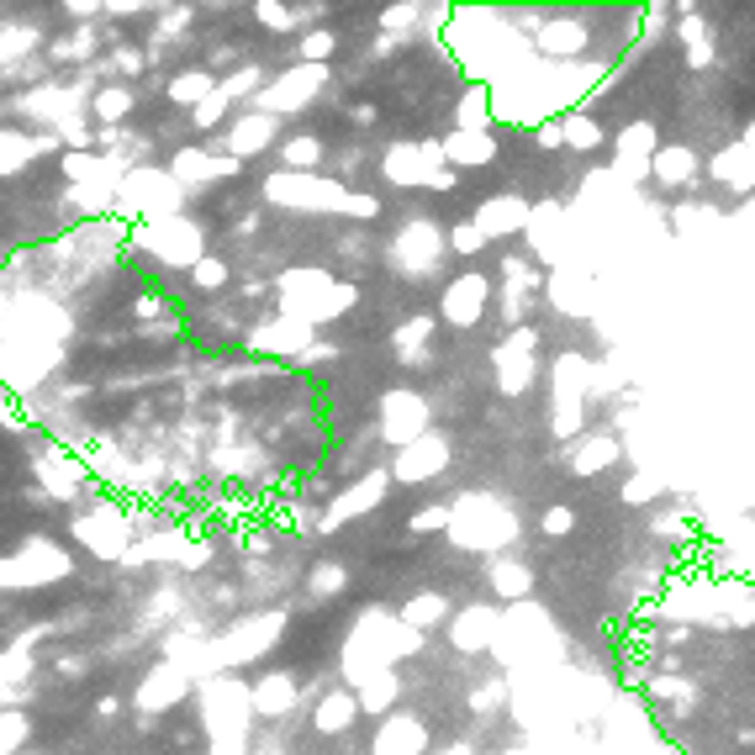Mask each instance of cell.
I'll return each mask as SVG.
<instances>
[{
	"label": "cell",
	"mask_w": 755,
	"mask_h": 755,
	"mask_svg": "<svg viewBox=\"0 0 755 755\" xmlns=\"http://www.w3.org/2000/svg\"><path fill=\"white\" fill-rule=\"evenodd\" d=\"M280 297H286V317H297V323H328L344 306H355V286H333L323 270H306V275H286L280 280Z\"/></svg>",
	"instance_id": "obj_1"
},
{
	"label": "cell",
	"mask_w": 755,
	"mask_h": 755,
	"mask_svg": "<svg viewBox=\"0 0 755 755\" xmlns=\"http://www.w3.org/2000/svg\"><path fill=\"white\" fill-rule=\"evenodd\" d=\"M450 534L465 549H502V544H513L518 518L497 508L491 497H465L460 508H450Z\"/></svg>",
	"instance_id": "obj_2"
},
{
	"label": "cell",
	"mask_w": 755,
	"mask_h": 755,
	"mask_svg": "<svg viewBox=\"0 0 755 755\" xmlns=\"http://www.w3.org/2000/svg\"><path fill=\"white\" fill-rule=\"evenodd\" d=\"M381 170L392 175L396 185H433V190H454V170H444V153L439 143H396Z\"/></svg>",
	"instance_id": "obj_3"
},
{
	"label": "cell",
	"mask_w": 755,
	"mask_h": 755,
	"mask_svg": "<svg viewBox=\"0 0 755 755\" xmlns=\"http://www.w3.org/2000/svg\"><path fill=\"white\" fill-rule=\"evenodd\" d=\"M265 196H270L275 207H312V212H344V201H349V190H338L333 181H317V175H275L265 185Z\"/></svg>",
	"instance_id": "obj_4"
},
{
	"label": "cell",
	"mask_w": 755,
	"mask_h": 755,
	"mask_svg": "<svg viewBox=\"0 0 755 755\" xmlns=\"http://www.w3.org/2000/svg\"><path fill=\"white\" fill-rule=\"evenodd\" d=\"M534 344H539V333L528 328V323H518V328L508 333V344L497 349V386H502V396H523L534 386V375H539Z\"/></svg>",
	"instance_id": "obj_5"
},
{
	"label": "cell",
	"mask_w": 755,
	"mask_h": 755,
	"mask_svg": "<svg viewBox=\"0 0 755 755\" xmlns=\"http://www.w3.org/2000/svg\"><path fill=\"white\" fill-rule=\"evenodd\" d=\"M138 243H143L149 254H159V259H170V265H196V259H201V228H196V222H181V217H159V222H149V228L138 233Z\"/></svg>",
	"instance_id": "obj_6"
},
{
	"label": "cell",
	"mask_w": 755,
	"mask_h": 755,
	"mask_svg": "<svg viewBox=\"0 0 755 755\" xmlns=\"http://www.w3.org/2000/svg\"><path fill=\"white\" fill-rule=\"evenodd\" d=\"M428 428V402L418 392H392L381 402V433L392 439L396 450H407L413 439H423Z\"/></svg>",
	"instance_id": "obj_7"
},
{
	"label": "cell",
	"mask_w": 755,
	"mask_h": 755,
	"mask_svg": "<svg viewBox=\"0 0 755 755\" xmlns=\"http://www.w3.org/2000/svg\"><path fill=\"white\" fill-rule=\"evenodd\" d=\"M444 465H450V444H444L439 433H423V439H413V444L392 460V476H386V481H402V486L433 481Z\"/></svg>",
	"instance_id": "obj_8"
},
{
	"label": "cell",
	"mask_w": 755,
	"mask_h": 755,
	"mask_svg": "<svg viewBox=\"0 0 755 755\" xmlns=\"http://www.w3.org/2000/svg\"><path fill=\"white\" fill-rule=\"evenodd\" d=\"M392 259L407 275H428L439 259H444V239H439V228H433V222H413V228H402V239L392 243Z\"/></svg>",
	"instance_id": "obj_9"
},
{
	"label": "cell",
	"mask_w": 755,
	"mask_h": 755,
	"mask_svg": "<svg viewBox=\"0 0 755 755\" xmlns=\"http://www.w3.org/2000/svg\"><path fill=\"white\" fill-rule=\"evenodd\" d=\"M486 302H491V280L486 275H460L444 291V302H439V317L454 323V328H471V323H481Z\"/></svg>",
	"instance_id": "obj_10"
},
{
	"label": "cell",
	"mask_w": 755,
	"mask_h": 755,
	"mask_svg": "<svg viewBox=\"0 0 755 755\" xmlns=\"http://www.w3.org/2000/svg\"><path fill=\"white\" fill-rule=\"evenodd\" d=\"M63 571H69V560L54 544H27V555H16V560L0 566V586H37V581H54Z\"/></svg>",
	"instance_id": "obj_11"
},
{
	"label": "cell",
	"mask_w": 755,
	"mask_h": 755,
	"mask_svg": "<svg viewBox=\"0 0 755 755\" xmlns=\"http://www.w3.org/2000/svg\"><path fill=\"white\" fill-rule=\"evenodd\" d=\"M317 85H323V69H317V63H302V69H291L286 80H275L270 91H259V112H265V106H270V117L275 112H297Z\"/></svg>",
	"instance_id": "obj_12"
},
{
	"label": "cell",
	"mask_w": 755,
	"mask_h": 755,
	"mask_svg": "<svg viewBox=\"0 0 755 755\" xmlns=\"http://www.w3.org/2000/svg\"><path fill=\"white\" fill-rule=\"evenodd\" d=\"M476 228H481V239H508V233H518L523 222H528V207H523V196H491V201H481L476 207V217H471Z\"/></svg>",
	"instance_id": "obj_13"
},
{
	"label": "cell",
	"mask_w": 755,
	"mask_h": 755,
	"mask_svg": "<svg viewBox=\"0 0 755 755\" xmlns=\"http://www.w3.org/2000/svg\"><path fill=\"white\" fill-rule=\"evenodd\" d=\"M143 190V217H175L181 212V185H175V175H153V170H143V175H132L127 181V196H138Z\"/></svg>",
	"instance_id": "obj_14"
},
{
	"label": "cell",
	"mask_w": 755,
	"mask_h": 755,
	"mask_svg": "<svg viewBox=\"0 0 755 755\" xmlns=\"http://www.w3.org/2000/svg\"><path fill=\"white\" fill-rule=\"evenodd\" d=\"M439 153H444V170H471V164H491V159H497V138H491V132H460V127H454L450 138L439 143Z\"/></svg>",
	"instance_id": "obj_15"
},
{
	"label": "cell",
	"mask_w": 755,
	"mask_h": 755,
	"mask_svg": "<svg viewBox=\"0 0 755 755\" xmlns=\"http://www.w3.org/2000/svg\"><path fill=\"white\" fill-rule=\"evenodd\" d=\"M423 751H428V734H423V724L407 719V713L386 719L381 734H375V755H423Z\"/></svg>",
	"instance_id": "obj_16"
},
{
	"label": "cell",
	"mask_w": 755,
	"mask_h": 755,
	"mask_svg": "<svg viewBox=\"0 0 755 755\" xmlns=\"http://www.w3.org/2000/svg\"><path fill=\"white\" fill-rule=\"evenodd\" d=\"M254 344H259V349H270V355H306V344H312V323H297V317H275L270 328L254 333Z\"/></svg>",
	"instance_id": "obj_17"
},
{
	"label": "cell",
	"mask_w": 755,
	"mask_h": 755,
	"mask_svg": "<svg viewBox=\"0 0 755 755\" xmlns=\"http://www.w3.org/2000/svg\"><path fill=\"white\" fill-rule=\"evenodd\" d=\"M450 635L460 650H481V644H491V635H497V613L491 607H465V613H450Z\"/></svg>",
	"instance_id": "obj_18"
},
{
	"label": "cell",
	"mask_w": 755,
	"mask_h": 755,
	"mask_svg": "<svg viewBox=\"0 0 755 755\" xmlns=\"http://www.w3.org/2000/svg\"><path fill=\"white\" fill-rule=\"evenodd\" d=\"M618 143H624V149H618V170H624L629 181H639V175L650 170V153H655V127H650V121H635Z\"/></svg>",
	"instance_id": "obj_19"
},
{
	"label": "cell",
	"mask_w": 755,
	"mask_h": 755,
	"mask_svg": "<svg viewBox=\"0 0 755 755\" xmlns=\"http://www.w3.org/2000/svg\"><path fill=\"white\" fill-rule=\"evenodd\" d=\"M239 159H222V153H201V149H181L175 159V185L185 190V181H217V175H233Z\"/></svg>",
	"instance_id": "obj_20"
},
{
	"label": "cell",
	"mask_w": 755,
	"mask_h": 755,
	"mask_svg": "<svg viewBox=\"0 0 755 755\" xmlns=\"http://www.w3.org/2000/svg\"><path fill=\"white\" fill-rule=\"evenodd\" d=\"M650 170H655V181H665V185H693L697 181V153L687 149V143H671V149L650 153Z\"/></svg>",
	"instance_id": "obj_21"
},
{
	"label": "cell",
	"mask_w": 755,
	"mask_h": 755,
	"mask_svg": "<svg viewBox=\"0 0 755 755\" xmlns=\"http://www.w3.org/2000/svg\"><path fill=\"white\" fill-rule=\"evenodd\" d=\"M439 624H450V597L444 592H418L413 603L402 607V629H413V635L439 629Z\"/></svg>",
	"instance_id": "obj_22"
},
{
	"label": "cell",
	"mask_w": 755,
	"mask_h": 755,
	"mask_svg": "<svg viewBox=\"0 0 755 755\" xmlns=\"http://www.w3.org/2000/svg\"><path fill=\"white\" fill-rule=\"evenodd\" d=\"M486 581H491V592L508 597V603H523V597L534 592V571H528L523 560H491Z\"/></svg>",
	"instance_id": "obj_23"
},
{
	"label": "cell",
	"mask_w": 755,
	"mask_h": 755,
	"mask_svg": "<svg viewBox=\"0 0 755 755\" xmlns=\"http://www.w3.org/2000/svg\"><path fill=\"white\" fill-rule=\"evenodd\" d=\"M270 143H275V117H270V112H254V117H243L239 127H233V138H228L233 159H248V153L270 149Z\"/></svg>",
	"instance_id": "obj_24"
},
{
	"label": "cell",
	"mask_w": 755,
	"mask_h": 755,
	"mask_svg": "<svg viewBox=\"0 0 755 755\" xmlns=\"http://www.w3.org/2000/svg\"><path fill=\"white\" fill-rule=\"evenodd\" d=\"M386 497V471H375V476H364L355 491H344L338 502H333V513H328V523H338V518H355V513H364V508H375Z\"/></svg>",
	"instance_id": "obj_25"
},
{
	"label": "cell",
	"mask_w": 755,
	"mask_h": 755,
	"mask_svg": "<svg viewBox=\"0 0 755 755\" xmlns=\"http://www.w3.org/2000/svg\"><path fill=\"white\" fill-rule=\"evenodd\" d=\"M539 48L544 54H581L586 48V27L576 16H555V22L539 27Z\"/></svg>",
	"instance_id": "obj_26"
},
{
	"label": "cell",
	"mask_w": 755,
	"mask_h": 755,
	"mask_svg": "<svg viewBox=\"0 0 755 755\" xmlns=\"http://www.w3.org/2000/svg\"><path fill=\"white\" fill-rule=\"evenodd\" d=\"M355 719H360V702L344 693V687H338V693H328L323 702H317V729H323V734H344V729L355 724Z\"/></svg>",
	"instance_id": "obj_27"
},
{
	"label": "cell",
	"mask_w": 755,
	"mask_h": 755,
	"mask_svg": "<svg viewBox=\"0 0 755 755\" xmlns=\"http://www.w3.org/2000/svg\"><path fill=\"white\" fill-rule=\"evenodd\" d=\"M254 708H259V713H291V708H297V682H291V676H265V682H259V687H254Z\"/></svg>",
	"instance_id": "obj_28"
},
{
	"label": "cell",
	"mask_w": 755,
	"mask_h": 755,
	"mask_svg": "<svg viewBox=\"0 0 755 755\" xmlns=\"http://www.w3.org/2000/svg\"><path fill=\"white\" fill-rule=\"evenodd\" d=\"M396 693H402V682H396L392 671H375V676H364L360 682V697H355V702H360L364 713H386V708L396 702Z\"/></svg>",
	"instance_id": "obj_29"
},
{
	"label": "cell",
	"mask_w": 755,
	"mask_h": 755,
	"mask_svg": "<svg viewBox=\"0 0 755 755\" xmlns=\"http://www.w3.org/2000/svg\"><path fill=\"white\" fill-rule=\"evenodd\" d=\"M560 149H576V153H592L603 149V127L586 117V112H576V117L560 121Z\"/></svg>",
	"instance_id": "obj_30"
},
{
	"label": "cell",
	"mask_w": 755,
	"mask_h": 755,
	"mask_svg": "<svg viewBox=\"0 0 755 755\" xmlns=\"http://www.w3.org/2000/svg\"><path fill=\"white\" fill-rule=\"evenodd\" d=\"M613 460H618V444H613V439H581V450L571 454L576 476H597V471H607Z\"/></svg>",
	"instance_id": "obj_31"
},
{
	"label": "cell",
	"mask_w": 755,
	"mask_h": 755,
	"mask_svg": "<svg viewBox=\"0 0 755 755\" xmlns=\"http://www.w3.org/2000/svg\"><path fill=\"white\" fill-rule=\"evenodd\" d=\"M460 132H491V91H476L460 101Z\"/></svg>",
	"instance_id": "obj_32"
},
{
	"label": "cell",
	"mask_w": 755,
	"mask_h": 755,
	"mask_svg": "<svg viewBox=\"0 0 755 755\" xmlns=\"http://www.w3.org/2000/svg\"><path fill=\"white\" fill-rule=\"evenodd\" d=\"M317 159H323V143H317V138H291V143H286V175L317 170Z\"/></svg>",
	"instance_id": "obj_33"
},
{
	"label": "cell",
	"mask_w": 755,
	"mask_h": 755,
	"mask_svg": "<svg viewBox=\"0 0 755 755\" xmlns=\"http://www.w3.org/2000/svg\"><path fill=\"white\" fill-rule=\"evenodd\" d=\"M433 333V317H418V323H407V328L396 333V349L407 355V364H423V338Z\"/></svg>",
	"instance_id": "obj_34"
},
{
	"label": "cell",
	"mask_w": 755,
	"mask_h": 755,
	"mask_svg": "<svg viewBox=\"0 0 755 755\" xmlns=\"http://www.w3.org/2000/svg\"><path fill=\"white\" fill-rule=\"evenodd\" d=\"M212 91H217V85H212V74H181V80H170V95H175L181 106H190V101L201 106V101H207Z\"/></svg>",
	"instance_id": "obj_35"
},
{
	"label": "cell",
	"mask_w": 755,
	"mask_h": 755,
	"mask_svg": "<svg viewBox=\"0 0 755 755\" xmlns=\"http://www.w3.org/2000/svg\"><path fill=\"white\" fill-rule=\"evenodd\" d=\"M682 16H687V22H682V37L693 43V63H697V69H702V63L713 59V43H708V27L697 22L693 11H682Z\"/></svg>",
	"instance_id": "obj_36"
},
{
	"label": "cell",
	"mask_w": 755,
	"mask_h": 755,
	"mask_svg": "<svg viewBox=\"0 0 755 755\" xmlns=\"http://www.w3.org/2000/svg\"><path fill=\"white\" fill-rule=\"evenodd\" d=\"M444 248L465 254V259H476V254L486 248V239H481V228H476V222H460V228L450 233V243H444Z\"/></svg>",
	"instance_id": "obj_37"
},
{
	"label": "cell",
	"mask_w": 755,
	"mask_h": 755,
	"mask_svg": "<svg viewBox=\"0 0 755 755\" xmlns=\"http://www.w3.org/2000/svg\"><path fill=\"white\" fill-rule=\"evenodd\" d=\"M170 693H181V676H175V671H159L149 687H143V702H149V708H164V702H175Z\"/></svg>",
	"instance_id": "obj_38"
},
{
	"label": "cell",
	"mask_w": 755,
	"mask_h": 755,
	"mask_svg": "<svg viewBox=\"0 0 755 755\" xmlns=\"http://www.w3.org/2000/svg\"><path fill=\"white\" fill-rule=\"evenodd\" d=\"M650 693L661 697V702H671V708H693V682H676V676H665V682H655Z\"/></svg>",
	"instance_id": "obj_39"
},
{
	"label": "cell",
	"mask_w": 755,
	"mask_h": 755,
	"mask_svg": "<svg viewBox=\"0 0 755 755\" xmlns=\"http://www.w3.org/2000/svg\"><path fill=\"white\" fill-rule=\"evenodd\" d=\"M22 740H27V719L22 713H0V755H16Z\"/></svg>",
	"instance_id": "obj_40"
},
{
	"label": "cell",
	"mask_w": 755,
	"mask_h": 755,
	"mask_svg": "<svg viewBox=\"0 0 755 755\" xmlns=\"http://www.w3.org/2000/svg\"><path fill=\"white\" fill-rule=\"evenodd\" d=\"M127 106H132V95L127 91H101L95 95V117L101 121H121L127 117Z\"/></svg>",
	"instance_id": "obj_41"
},
{
	"label": "cell",
	"mask_w": 755,
	"mask_h": 755,
	"mask_svg": "<svg viewBox=\"0 0 755 755\" xmlns=\"http://www.w3.org/2000/svg\"><path fill=\"white\" fill-rule=\"evenodd\" d=\"M539 528L549 534V539H566V534L576 528V513H571V508H549V513L539 518Z\"/></svg>",
	"instance_id": "obj_42"
},
{
	"label": "cell",
	"mask_w": 755,
	"mask_h": 755,
	"mask_svg": "<svg viewBox=\"0 0 755 755\" xmlns=\"http://www.w3.org/2000/svg\"><path fill=\"white\" fill-rule=\"evenodd\" d=\"M328 54H333V32H306V37H302V59L306 63H317V69H323Z\"/></svg>",
	"instance_id": "obj_43"
},
{
	"label": "cell",
	"mask_w": 755,
	"mask_h": 755,
	"mask_svg": "<svg viewBox=\"0 0 755 755\" xmlns=\"http://www.w3.org/2000/svg\"><path fill=\"white\" fill-rule=\"evenodd\" d=\"M439 528H450V508H423V513H413V534H439Z\"/></svg>",
	"instance_id": "obj_44"
},
{
	"label": "cell",
	"mask_w": 755,
	"mask_h": 755,
	"mask_svg": "<svg viewBox=\"0 0 755 755\" xmlns=\"http://www.w3.org/2000/svg\"><path fill=\"white\" fill-rule=\"evenodd\" d=\"M344 581H349L344 566H317V576H312V592H323V597H328V592H338Z\"/></svg>",
	"instance_id": "obj_45"
},
{
	"label": "cell",
	"mask_w": 755,
	"mask_h": 755,
	"mask_svg": "<svg viewBox=\"0 0 755 755\" xmlns=\"http://www.w3.org/2000/svg\"><path fill=\"white\" fill-rule=\"evenodd\" d=\"M190 270H196V286H207V291H212V286H222V280H228V265H217V259H196V265H190Z\"/></svg>",
	"instance_id": "obj_46"
},
{
	"label": "cell",
	"mask_w": 755,
	"mask_h": 755,
	"mask_svg": "<svg viewBox=\"0 0 755 755\" xmlns=\"http://www.w3.org/2000/svg\"><path fill=\"white\" fill-rule=\"evenodd\" d=\"M655 497V481L650 476H629V486H624V502H650Z\"/></svg>",
	"instance_id": "obj_47"
},
{
	"label": "cell",
	"mask_w": 755,
	"mask_h": 755,
	"mask_svg": "<svg viewBox=\"0 0 755 755\" xmlns=\"http://www.w3.org/2000/svg\"><path fill=\"white\" fill-rule=\"evenodd\" d=\"M259 16H265V22H270L275 32H286V27H291V22H286V16H291L286 5H259Z\"/></svg>",
	"instance_id": "obj_48"
},
{
	"label": "cell",
	"mask_w": 755,
	"mask_h": 755,
	"mask_svg": "<svg viewBox=\"0 0 755 755\" xmlns=\"http://www.w3.org/2000/svg\"><path fill=\"white\" fill-rule=\"evenodd\" d=\"M539 143H544V149H560V121H544V127H539Z\"/></svg>",
	"instance_id": "obj_49"
}]
</instances>
